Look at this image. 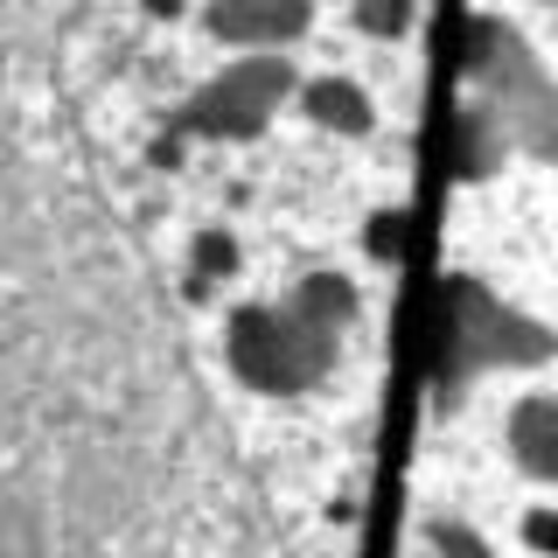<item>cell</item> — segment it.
Masks as SVG:
<instances>
[{"mask_svg": "<svg viewBox=\"0 0 558 558\" xmlns=\"http://www.w3.org/2000/svg\"><path fill=\"white\" fill-rule=\"evenodd\" d=\"M279 92H287V63H279V57L231 63L223 84H209V92L196 98V126L203 133H252L258 119L279 105Z\"/></svg>", "mask_w": 558, "mask_h": 558, "instance_id": "cell-1", "label": "cell"}, {"mask_svg": "<svg viewBox=\"0 0 558 558\" xmlns=\"http://www.w3.org/2000/svg\"><path fill=\"white\" fill-rule=\"evenodd\" d=\"M209 28L223 43H287L307 28V0H217Z\"/></svg>", "mask_w": 558, "mask_h": 558, "instance_id": "cell-2", "label": "cell"}, {"mask_svg": "<svg viewBox=\"0 0 558 558\" xmlns=\"http://www.w3.org/2000/svg\"><path fill=\"white\" fill-rule=\"evenodd\" d=\"M307 112L322 119V126H342V133H363V126H371V105H363L356 84H314V92H307Z\"/></svg>", "mask_w": 558, "mask_h": 558, "instance_id": "cell-3", "label": "cell"}, {"mask_svg": "<svg viewBox=\"0 0 558 558\" xmlns=\"http://www.w3.org/2000/svg\"><path fill=\"white\" fill-rule=\"evenodd\" d=\"M545 418H551V398H531V405L517 412V440H523V461L537 468V475H551V447H545Z\"/></svg>", "mask_w": 558, "mask_h": 558, "instance_id": "cell-4", "label": "cell"}]
</instances>
